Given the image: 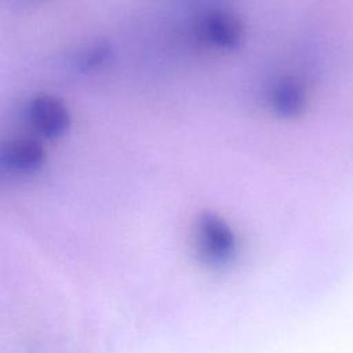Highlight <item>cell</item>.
Listing matches in <instances>:
<instances>
[{
	"mask_svg": "<svg viewBox=\"0 0 353 353\" xmlns=\"http://www.w3.org/2000/svg\"><path fill=\"white\" fill-rule=\"evenodd\" d=\"M47 159L46 148L33 137H18L3 143L1 167L12 174L30 175L41 170Z\"/></svg>",
	"mask_w": 353,
	"mask_h": 353,
	"instance_id": "cell-4",
	"label": "cell"
},
{
	"mask_svg": "<svg viewBox=\"0 0 353 353\" xmlns=\"http://www.w3.org/2000/svg\"><path fill=\"white\" fill-rule=\"evenodd\" d=\"M108 57H109L108 47L98 44V46L91 47L87 51L81 52L76 61V65L83 72L94 70V69L99 68L102 63H105Z\"/></svg>",
	"mask_w": 353,
	"mask_h": 353,
	"instance_id": "cell-6",
	"label": "cell"
},
{
	"mask_svg": "<svg viewBox=\"0 0 353 353\" xmlns=\"http://www.w3.org/2000/svg\"><path fill=\"white\" fill-rule=\"evenodd\" d=\"M12 1H19V3H32V1H36V0H12Z\"/></svg>",
	"mask_w": 353,
	"mask_h": 353,
	"instance_id": "cell-7",
	"label": "cell"
},
{
	"mask_svg": "<svg viewBox=\"0 0 353 353\" xmlns=\"http://www.w3.org/2000/svg\"><path fill=\"white\" fill-rule=\"evenodd\" d=\"M25 119L30 128L46 139L63 137L72 124L68 106L55 95L37 94L32 97L23 109Z\"/></svg>",
	"mask_w": 353,
	"mask_h": 353,
	"instance_id": "cell-1",
	"label": "cell"
},
{
	"mask_svg": "<svg viewBox=\"0 0 353 353\" xmlns=\"http://www.w3.org/2000/svg\"><path fill=\"white\" fill-rule=\"evenodd\" d=\"M194 30L201 43L219 51L237 50L244 37L240 19L225 10H210L204 12L199 18Z\"/></svg>",
	"mask_w": 353,
	"mask_h": 353,
	"instance_id": "cell-2",
	"label": "cell"
},
{
	"mask_svg": "<svg viewBox=\"0 0 353 353\" xmlns=\"http://www.w3.org/2000/svg\"><path fill=\"white\" fill-rule=\"evenodd\" d=\"M305 103V90L292 77L279 79L269 90V106L277 116L296 117L303 112Z\"/></svg>",
	"mask_w": 353,
	"mask_h": 353,
	"instance_id": "cell-5",
	"label": "cell"
},
{
	"mask_svg": "<svg viewBox=\"0 0 353 353\" xmlns=\"http://www.w3.org/2000/svg\"><path fill=\"white\" fill-rule=\"evenodd\" d=\"M197 241L201 255L210 262H223L234 251L236 239L230 226L218 215L204 212L197 221Z\"/></svg>",
	"mask_w": 353,
	"mask_h": 353,
	"instance_id": "cell-3",
	"label": "cell"
}]
</instances>
